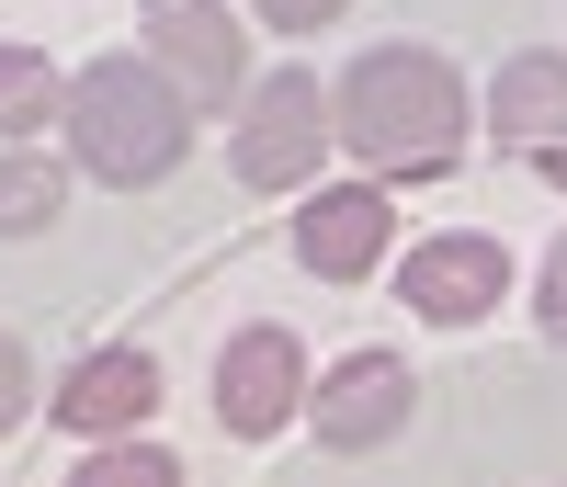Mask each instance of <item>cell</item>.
I'll return each mask as SVG.
<instances>
[{
  "instance_id": "16",
  "label": "cell",
  "mask_w": 567,
  "mask_h": 487,
  "mask_svg": "<svg viewBox=\"0 0 567 487\" xmlns=\"http://www.w3.org/2000/svg\"><path fill=\"white\" fill-rule=\"evenodd\" d=\"M534 329H545V340H567V227H556V250L534 261Z\"/></svg>"
},
{
  "instance_id": "14",
  "label": "cell",
  "mask_w": 567,
  "mask_h": 487,
  "mask_svg": "<svg viewBox=\"0 0 567 487\" xmlns=\"http://www.w3.org/2000/svg\"><path fill=\"white\" fill-rule=\"evenodd\" d=\"M239 12H250L261 34H284V45H307V34H329V23H341L352 0H239Z\"/></svg>"
},
{
  "instance_id": "8",
  "label": "cell",
  "mask_w": 567,
  "mask_h": 487,
  "mask_svg": "<svg viewBox=\"0 0 567 487\" xmlns=\"http://www.w3.org/2000/svg\"><path fill=\"white\" fill-rule=\"evenodd\" d=\"M409 419H420V363L386 352V340L318 363V385H307V443H329V454H386Z\"/></svg>"
},
{
  "instance_id": "15",
  "label": "cell",
  "mask_w": 567,
  "mask_h": 487,
  "mask_svg": "<svg viewBox=\"0 0 567 487\" xmlns=\"http://www.w3.org/2000/svg\"><path fill=\"white\" fill-rule=\"evenodd\" d=\"M45 408V385H34V352H23V329H0V431H23Z\"/></svg>"
},
{
  "instance_id": "2",
  "label": "cell",
  "mask_w": 567,
  "mask_h": 487,
  "mask_svg": "<svg viewBox=\"0 0 567 487\" xmlns=\"http://www.w3.org/2000/svg\"><path fill=\"white\" fill-rule=\"evenodd\" d=\"M194 103L136 58V45H103V58L69 69V125H58V159L103 193H159L182 159H194Z\"/></svg>"
},
{
  "instance_id": "3",
  "label": "cell",
  "mask_w": 567,
  "mask_h": 487,
  "mask_svg": "<svg viewBox=\"0 0 567 487\" xmlns=\"http://www.w3.org/2000/svg\"><path fill=\"white\" fill-rule=\"evenodd\" d=\"M329 159H341V125H329V80L307 58H284L250 80V103L227 114V170H239V193H272V205H296V193L329 182Z\"/></svg>"
},
{
  "instance_id": "10",
  "label": "cell",
  "mask_w": 567,
  "mask_h": 487,
  "mask_svg": "<svg viewBox=\"0 0 567 487\" xmlns=\"http://www.w3.org/2000/svg\"><path fill=\"white\" fill-rule=\"evenodd\" d=\"M477 136L499 159H534L567 136V45H523V58H499L488 91H477Z\"/></svg>"
},
{
  "instance_id": "12",
  "label": "cell",
  "mask_w": 567,
  "mask_h": 487,
  "mask_svg": "<svg viewBox=\"0 0 567 487\" xmlns=\"http://www.w3.org/2000/svg\"><path fill=\"white\" fill-rule=\"evenodd\" d=\"M69 182L80 170L58 148H0V238H45L69 216Z\"/></svg>"
},
{
  "instance_id": "7",
  "label": "cell",
  "mask_w": 567,
  "mask_h": 487,
  "mask_svg": "<svg viewBox=\"0 0 567 487\" xmlns=\"http://www.w3.org/2000/svg\"><path fill=\"white\" fill-rule=\"evenodd\" d=\"M284 238H296V272L307 283H374L398 261V193L386 182H363V170H329L318 193H296L284 205Z\"/></svg>"
},
{
  "instance_id": "17",
  "label": "cell",
  "mask_w": 567,
  "mask_h": 487,
  "mask_svg": "<svg viewBox=\"0 0 567 487\" xmlns=\"http://www.w3.org/2000/svg\"><path fill=\"white\" fill-rule=\"evenodd\" d=\"M523 170H534V182H545V193H567V136H556V148H534V159H523Z\"/></svg>"
},
{
  "instance_id": "11",
  "label": "cell",
  "mask_w": 567,
  "mask_h": 487,
  "mask_svg": "<svg viewBox=\"0 0 567 487\" xmlns=\"http://www.w3.org/2000/svg\"><path fill=\"white\" fill-rule=\"evenodd\" d=\"M69 125V69L45 45H0V148H45Z\"/></svg>"
},
{
  "instance_id": "9",
  "label": "cell",
  "mask_w": 567,
  "mask_h": 487,
  "mask_svg": "<svg viewBox=\"0 0 567 487\" xmlns=\"http://www.w3.org/2000/svg\"><path fill=\"white\" fill-rule=\"evenodd\" d=\"M159 397H171V374H159L148 340H91V352L45 385V419L91 454V443H136V431L159 419Z\"/></svg>"
},
{
  "instance_id": "13",
  "label": "cell",
  "mask_w": 567,
  "mask_h": 487,
  "mask_svg": "<svg viewBox=\"0 0 567 487\" xmlns=\"http://www.w3.org/2000/svg\"><path fill=\"white\" fill-rule=\"evenodd\" d=\"M194 465H182L159 431H136V443H91L80 465H69V487H182Z\"/></svg>"
},
{
  "instance_id": "5",
  "label": "cell",
  "mask_w": 567,
  "mask_h": 487,
  "mask_svg": "<svg viewBox=\"0 0 567 487\" xmlns=\"http://www.w3.org/2000/svg\"><path fill=\"white\" fill-rule=\"evenodd\" d=\"M511 283H523V261H511L499 227H432V238H398V261H386V296L420 329H488L511 307Z\"/></svg>"
},
{
  "instance_id": "4",
  "label": "cell",
  "mask_w": 567,
  "mask_h": 487,
  "mask_svg": "<svg viewBox=\"0 0 567 487\" xmlns=\"http://www.w3.org/2000/svg\"><path fill=\"white\" fill-rule=\"evenodd\" d=\"M307 385H318V352L284 318H239L216 340V363H205V408L227 443H284V431L307 419Z\"/></svg>"
},
{
  "instance_id": "6",
  "label": "cell",
  "mask_w": 567,
  "mask_h": 487,
  "mask_svg": "<svg viewBox=\"0 0 567 487\" xmlns=\"http://www.w3.org/2000/svg\"><path fill=\"white\" fill-rule=\"evenodd\" d=\"M136 58H148L194 114H239L250 80H261L239 0H136Z\"/></svg>"
},
{
  "instance_id": "1",
  "label": "cell",
  "mask_w": 567,
  "mask_h": 487,
  "mask_svg": "<svg viewBox=\"0 0 567 487\" xmlns=\"http://www.w3.org/2000/svg\"><path fill=\"white\" fill-rule=\"evenodd\" d=\"M329 125H341V159L363 182L409 193V182L465 170V148H477V91H465V69L443 45L386 34V45H363V58L329 80Z\"/></svg>"
}]
</instances>
